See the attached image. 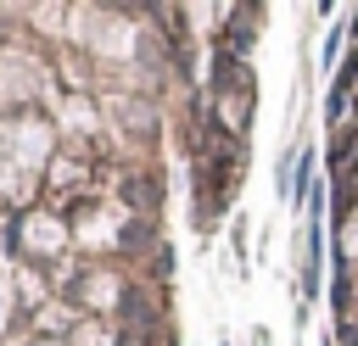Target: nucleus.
Wrapping results in <instances>:
<instances>
[{"label": "nucleus", "instance_id": "20e7f679", "mask_svg": "<svg viewBox=\"0 0 358 346\" xmlns=\"http://www.w3.org/2000/svg\"><path fill=\"white\" fill-rule=\"evenodd\" d=\"M162 346H179V340H173V335H168V340H162Z\"/></svg>", "mask_w": 358, "mask_h": 346}, {"label": "nucleus", "instance_id": "f257e3e1", "mask_svg": "<svg viewBox=\"0 0 358 346\" xmlns=\"http://www.w3.org/2000/svg\"><path fill=\"white\" fill-rule=\"evenodd\" d=\"M313 162H319V156H313V145H302V151H296V173H291V195H296V201H308V195L319 190Z\"/></svg>", "mask_w": 358, "mask_h": 346}, {"label": "nucleus", "instance_id": "f03ea898", "mask_svg": "<svg viewBox=\"0 0 358 346\" xmlns=\"http://www.w3.org/2000/svg\"><path fill=\"white\" fill-rule=\"evenodd\" d=\"M140 268H145V279H151V285L162 290V285H168V273H173V251H168V246H157V251H151V257H145Z\"/></svg>", "mask_w": 358, "mask_h": 346}, {"label": "nucleus", "instance_id": "7ed1b4c3", "mask_svg": "<svg viewBox=\"0 0 358 346\" xmlns=\"http://www.w3.org/2000/svg\"><path fill=\"white\" fill-rule=\"evenodd\" d=\"M252 340H257V346H268V335H252Z\"/></svg>", "mask_w": 358, "mask_h": 346}]
</instances>
